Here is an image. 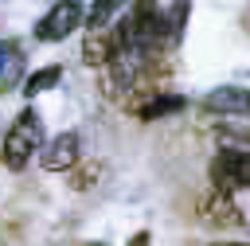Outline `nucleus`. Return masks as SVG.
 <instances>
[{
  "label": "nucleus",
  "mask_w": 250,
  "mask_h": 246,
  "mask_svg": "<svg viewBox=\"0 0 250 246\" xmlns=\"http://www.w3.org/2000/svg\"><path fill=\"white\" fill-rule=\"evenodd\" d=\"M117 39H121V47L145 51V55H156V51H164V43H176L172 27H168V12L156 0H133L125 20L117 23Z\"/></svg>",
  "instance_id": "obj_1"
},
{
  "label": "nucleus",
  "mask_w": 250,
  "mask_h": 246,
  "mask_svg": "<svg viewBox=\"0 0 250 246\" xmlns=\"http://www.w3.org/2000/svg\"><path fill=\"white\" fill-rule=\"evenodd\" d=\"M43 121H39V113L35 109H23L16 121H12V129L4 133V144H0V160L12 168V172H20V168H27L31 164V156H39L43 152Z\"/></svg>",
  "instance_id": "obj_2"
},
{
  "label": "nucleus",
  "mask_w": 250,
  "mask_h": 246,
  "mask_svg": "<svg viewBox=\"0 0 250 246\" xmlns=\"http://www.w3.org/2000/svg\"><path fill=\"white\" fill-rule=\"evenodd\" d=\"M207 176L215 191H227V195L250 191V148H219L207 164Z\"/></svg>",
  "instance_id": "obj_3"
},
{
  "label": "nucleus",
  "mask_w": 250,
  "mask_h": 246,
  "mask_svg": "<svg viewBox=\"0 0 250 246\" xmlns=\"http://www.w3.org/2000/svg\"><path fill=\"white\" fill-rule=\"evenodd\" d=\"M78 23H86L82 4H78V0H59V4L35 23V39H43V43H62Z\"/></svg>",
  "instance_id": "obj_4"
},
{
  "label": "nucleus",
  "mask_w": 250,
  "mask_h": 246,
  "mask_svg": "<svg viewBox=\"0 0 250 246\" xmlns=\"http://www.w3.org/2000/svg\"><path fill=\"white\" fill-rule=\"evenodd\" d=\"M199 215H203V223H211V226H242V223L250 219V211L238 203V195H227V191L203 195Z\"/></svg>",
  "instance_id": "obj_5"
},
{
  "label": "nucleus",
  "mask_w": 250,
  "mask_h": 246,
  "mask_svg": "<svg viewBox=\"0 0 250 246\" xmlns=\"http://www.w3.org/2000/svg\"><path fill=\"white\" fill-rule=\"evenodd\" d=\"M203 109L219 113V117H246L250 113V90L246 86H219V90L203 94Z\"/></svg>",
  "instance_id": "obj_6"
},
{
  "label": "nucleus",
  "mask_w": 250,
  "mask_h": 246,
  "mask_svg": "<svg viewBox=\"0 0 250 246\" xmlns=\"http://www.w3.org/2000/svg\"><path fill=\"white\" fill-rule=\"evenodd\" d=\"M117 51H125L121 39H117V27H102V31H90V35H86V43H82V62L102 70V66H109V62L117 59Z\"/></svg>",
  "instance_id": "obj_7"
},
{
  "label": "nucleus",
  "mask_w": 250,
  "mask_h": 246,
  "mask_svg": "<svg viewBox=\"0 0 250 246\" xmlns=\"http://www.w3.org/2000/svg\"><path fill=\"white\" fill-rule=\"evenodd\" d=\"M39 164L47 172H70L78 164V133H59L55 141H47L39 152Z\"/></svg>",
  "instance_id": "obj_8"
},
{
  "label": "nucleus",
  "mask_w": 250,
  "mask_h": 246,
  "mask_svg": "<svg viewBox=\"0 0 250 246\" xmlns=\"http://www.w3.org/2000/svg\"><path fill=\"white\" fill-rule=\"evenodd\" d=\"M188 105V98H180V94H152V98H145L141 105H137V117L141 121H156V117H168V113H180Z\"/></svg>",
  "instance_id": "obj_9"
},
{
  "label": "nucleus",
  "mask_w": 250,
  "mask_h": 246,
  "mask_svg": "<svg viewBox=\"0 0 250 246\" xmlns=\"http://www.w3.org/2000/svg\"><path fill=\"white\" fill-rule=\"evenodd\" d=\"M20 74H23V55H20V47H16V43H0V94L12 90V86L20 82Z\"/></svg>",
  "instance_id": "obj_10"
},
{
  "label": "nucleus",
  "mask_w": 250,
  "mask_h": 246,
  "mask_svg": "<svg viewBox=\"0 0 250 246\" xmlns=\"http://www.w3.org/2000/svg\"><path fill=\"white\" fill-rule=\"evenodd\" d=\"M125 4H129V0H94V4H90V12H86V27H90V31L109 27Z\"/></svg>",
  "instance_id": "obj_11"
},
{
  "label": "nucleus",
  "mask_w": 250,
  "mask_h": 246,
  "mask_svg": "<svg viewBox=\"0 0 250 246\" xmlns=\"http://www.w3.org/2000/svg\"><path fill=\"white\" fill-rule=\"evenodd\" d=\"M59 78H62V66H55V62L43 66V70H31V74L23 78V94H27V98H39V94H47Z\"/></svg>",
  "instance_id": "obj_12"
},
{
  "label": "nucleus",
  "mask_w": 250,
  "mask_h": 246,
  "mask_svg": "<svg viewBox=\"0 0 250 246\" xmlns=\"http://www.w3.org/2000/svg\"><path fill=\"white\" fill-rule=\"evenodd\" d=\"M184 23H188V0H176V4L168 8V27H172V39H180Z\"/></svg>",
  "instance_id": "obj_13"
},
{
  "label": "nucleus",
  "mask_w": 250,
  "mask_h": 246,
  "mask_svg": "<svg viewBox=\"0 0 250 246\" xmlns=\"http://www.w3.org/2000/svg\"><path fill=\"white\" fill-rule=\"evenodd\" d=\"M211 246H246V242H211Z\"/></svg>",
  "instance_id": "obj_14"
}]
</instances>
